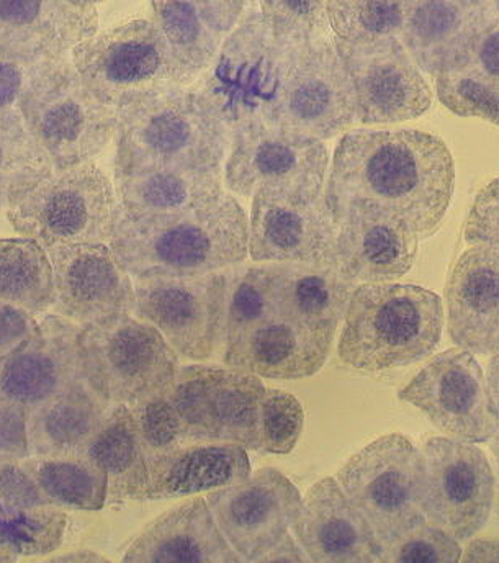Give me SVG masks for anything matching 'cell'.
I'll list each match as a JSON object with an SVG mask.
<instances>
[{"label": "cell", "instance_id": "cb8c5ba5", "mask_svg": "<svg viewBox=\"0 0 499 563\" xmlns=\"http://www.w3.org/2000/svg\"><path fill=\"white\" fill-rule=\"evenodd\" d=\"M99 32L96 7L68 0H0V58L9 62H56L68 58L84 40Z\"/></svg>", "mask_w": 499, "mask_h": 563}, {"label": "cell", "instance_id": "d4e9b609", "mask_svg": "<svg viewBox=\"0 0 499 563\" xmlns=\"http://www.w3.org/2000/svg\"><path fill=\"white\" fill-rule=\"evenodd\" d=\"M336 330L274 314L224 343V364L257 377L297 380L323 368Z\"/></svg>", "mask_w": 499, "mask_h": 563}, {"label": "cell", "instance_id": "9a60e30c", "mask_svg": "<svg viewBox=\"0 0 499 563\" xmlns=\"http://www.w3.org/2000/svg\"><path fill=\"white\" fill-rule=\"evenodd\" d=\"M398 397L457 441L481 444L499 429L484 368L474 352L462 347L435 355Z\"/></svg>", "mask_w": 499, "mask_h": 563}, {"label": "cell", "instance_id": "c3c4849f", "mask_svg": "<svg viewBox=\"0 0 499 563\" xmlns=\"http://www.w3.org/2000/svg\"><path fill=\"white\" fill-rule=\"evenodd\" d=\"M45 63L25 65L0 58V113L20 112V102L30 80Z\"/></svg>", "mask_w": 499, "mask_h": 563}, {"label": "cell", "instance_id": "836d02e7", "mask_svg": "<svg viewBox=\"0 0 499 563\" xmlns=\"http://www.w3.org/2000/svg\"><path fill=\"white\" fill-rule=\"evenodd\" d=\"M0 301L43 314L55 305V279L46 247L33 238L0 240Z\"/></svg>", "mask_w": 499, "mask_h": 563}, {"label": "cell", "instance_id": "83f0119b", "mask_svg": "<svg viewBox=\"0 0 499 563\" xmlns=\"http://www.w3.org/2000/svg\"><path fill=\"white\" fill-rule=\"evenodd\" d=\"M123 562L240 563L214 521L206 498H193L176 506L151 522L126 549Z\"/></svg>", "mask_w": 499, "mask_h": 563}, {"label": "cell", "instance_id": "d6986e66", "mask_svg": "<svg viewBox=\"0 0 499 563\" xmlns=\"http://www.w3.org/2000/svg\"><path fill=\"white\" fill-rule=\"evenodd\" d=\"M337 224L326 197L301 199L287 194H254L250 250L254 263L336 261Z\"/></svg>", "mask_w": 499, "mask_h": 563}, {"label": "cell", "instance_id": "52a82bcc", "mask_svg": "<svg viewBox=\"0 0 499 563\" xmlns=\"http://www.w3.org/2000/svg\"><path fill=\"white\" fill-rule=\"evenodd\" d=\"M119 197L92 161L53 169L7 209L13 230L46 250L66 244L107 243L112 238Z\"/></svg>", "mask_w": 499, "mask_h": 563}, {"label": "cell", "instance_id": "91938a15", "mask_svg": "<svg viewBox=\"0 0 499 563\" xmlns=\"http://www.w3.org/2000/svg\"><path fill=\"white\" fill-rule=\"evenodd\" d=\"M19 561V558H15L13 554H9V552L3 551L2 548H0V562H16Z\"/></svg>", "mask_w": 499, "mask_h": 563}, {"label": "cell", "instance_id": "ac0fdd59", "mask_svg": "<svg viewBox=\"0 0 499 563\" xmlns=\"http://www.w3.org/2000/svg\"><path fill=\"white\" fill-rule=\"evenodd\" d=\"M206 499L218 528L244 562H259L286 538L303 501L276 468H260L241 484L209 492Z\"/></svg>", "mask_w": 499, "mask_h": 563}, {"label": "cell", "instance_id": "7a4b0ae2", "mask_svg": "<svg viewBox=\"0 0 499 563\" xmlns=\"http://www.w3.org/2000/svg\"><path fill=\"white\" fill-rule=\"evenodd\" d=\"M250 218L223 192L179 213L130 217L120 206L110 247L135 277L193 276L237 266L250 256Z\"/></svg>", "mask_w": 499, "mask_h": 563}, {"label": "cell", "instance_id": "5bb4252c", "mask_svg": "<svg viewBox=\"0 0 499 563\" xmlns=\"http://www.w3.org/2000/svg\"><path fill=\"white\" fill-rule=\"evenodd\" d=\"M135 311L153 324L177 354L206 361L223 341L226 274L135 279Z\"/></svg>", "mask_w": 499, "mask_h": 563}, {"label": "cell", "instance_id": "b9f144b4", "mask_svg": "<svg viewBox=\"0 0 499 563\" xmlns=\"http://www.w3.org/2000/svg\"><path fill=\"white\" fill-rule=\"evenodd\" d=\"M304 411L293 395L266 388L259 405V454L287 455L303 431Z\"/></svg>", "mask_w": 499, "mask_h": 563}, {"label": "cell", "instance_id": "f5cc1de1", "mask_svg": "<svg viewBox=\"0 0 499 563\" xmlns=\"http://www.w3.org/2000/svg\"><path fill=\"white\" fill-rule=\"evenodd\" d=\"M259 562H310L307 552L300 548L297 539L287 534L286 538L280 539L273 549L266 552Z\"/></svg>", "mask_w": 499, "mask_h": 563}, {"label": "cell", "instance_id": "4316f807", "mask_svg": "<svg viewBox=\"0 0 499 563\" xmlns=\"http://www.w3.org/2000/svg\"><path fill=\"white\" fill-rule=\"evenodd\" d=\"M447 328L455 346L491 355L499 350V247L474 244L445 285Z\"/></svg>", "mask_w": 499, "mask_h": 563}, {"label": "cell", "instance_id": "db71d44e", "mask_svg": "<svg viewBox=\"0 0 499 563\" xmlns=\"http://www.w3.org/2000/svg\"><path fill=\"white\" fill-rule=\"evenodd\" d=\"M462 561L499 562V541H472Z\"/></svg>", "mask_w": 499, "mask_h": 563}, {"label": "cell", "instance_id": "9c48e42d", "mask_svg": "<svg viewBox=\"0 0 499 563\" xmlns=\"http://www.w3.org/2000/svg\"><path fill=\"white\" fill-rule=\"evenodd\" d=\"M84 380L112 405L138 404L170 387L179 357L147 321L119 314L80 328Z\"/></svg>", "mask_w": 499, "mask_h": 563}, {"label": "cell", "instance_id": "2e32d148", "mask_svg": "<svg viewBox=\"0 0 499 563\" xmlns=\"http://www.w3.org/2000/svg\"><path fill=\"white\" fill-rule=\"evenodd\" d=\"M426 464L424 515L431 525L467 542L487 525L495 501V474L487 455L470 442L432 438Z\"/></svg>", "mask_w": 499, "mask_h": 563}, {"label": "cell", "instance_id": "f907efd6", "mask_svg": "<svg viewBox=\"0 0 499 563\" xmlns=\"http://www.w3.org/2000/svg\"><path fill=\"white\" fill-rule=\"evenodd\" d=\"M462 69L499 89V16L481 33L467 66Z\"/></svg>", "mask_w": 499, "mask_h": 563}, {"label": "cell", "instance_id": "484cf974", "mask_svg": "<svg viewBox=\"0 0 499 563\" xmlns=\"http://www.w3.org/2000/svg\"><path fill=\"white\" fill-rule=\"evenodd\" d=\"M295 539L317 563H374L380 541L336 478H324L304 495L291 525Z\"/></svg>", "mask_w": 499, "mask_h": 563}, {"label": "cell", "instance_id": "603a6c76", "mask_svg": "<svg viewBox=\"0 0 499 563\" xmlns=\"http://www.w3.org/2000/svg\"><path fill=\"white\" fill-rule=\"evenodd\" d=\"M497 16L491 0H411L400 40L421 70L437 76L465 68Z\"/></svg>", "mask_w": 499, "mask_h": 563}, {"label": "cell", "instance_id": "4dcf8cb0", "mask_svg": "<svg viewBox=\"0 0 499 563\" xmlns=\"http://www.w3.org/2000/svg\"><path fill=\"white\" fill-rule=\"evenodd\" d=\"M112 404L86 380L29 410L30 455L80 457Z\"/></svg>", "mask_w": 499, "mask_h": 563}, {"label": "cell", "instance_id": "277c9868", "mask_svg": "<svg viewBox=\"0 0 499 563\" xmlns=\"http://www.w3.org/2000/svg\"><path fill=\"white\" fill-rule=\"evenodd\" d=\"M117 110L115 173L209 169L231 144L230 129L196 90L179 87Z\"/></svg>", "mask_w": 499, "mask_h": 563}, {"label": "cell", "instance_id": "11a10c76", "mask_svg": "<svg viewBox=\"0 0 499 563\" xmlns=\"http://www.w3.org/2000/svg\"><path fill=\"white\" fill-rule=\"evenodd\" d=\"M48 562L90 563L109 562V559L97 554L96 551H90V549H77V551H69L66 552V554H59L55 555V558H49Z\"/></svg>", "mask_w": 499, "mask_h": 563}, {"label": "cell", "instance_id": "5b68a950", "mask_svg": "<svg viewBox=\"0 0 499 563\" xmlns=\"http://www.w3.org/2000/svg\"><path fill=\"white\" fill-rule=\"evenodd\" d=\"M293 45L280 43L256 5L221 43L212 65L192 84L230 132L267 122Z\"/></svg>", "mask_w": 499, "mask_h": 563}, {"label": "cell", "instance_id": "f1b7e54d", "mask_svg": "<svg viewBox=\"0 0 499 563\" xmlns=\"http://www.w3.org/2000/svg\"><path fill=\"white\" fill-rule=\"evenodd\" d=\"M276 313L313 327L337 330L346 317L356 282L344 276L336 261L274 263L264 266Z\"/></svg>", "mask_w": 499, "mask_h": 563}, {"label": "cell", "instance_id": "6f0895ef", "mask_svg": "<svg viewBox=\"0 0 499 563\" xmlns=\"http://www.w3.org/2000/svg\"><path fill=\"white\" fill-rule=\"evenodd\" d=\"M491 452H494L495 459H497L498 464V478H499V429L497 434L494 435V444H491ZM499 487V485H498ZM498 512H499V495H498Z\"/></svg>", "mask_w": 499, "mask_h": 563}, {"label": "cell", "instance_id": "816d5d0a", "mask_svg": "<svg viewBox=\"0 0 499 563\" xmlns=\"http://www.w3.org/2000/svg\"><path fill=\"white\" fill-rule=\"evenodd\" d=\"M207 23L221 35L236 29L247 9V0H190Z\"/></svg>", "mask_w": 499, "mask_h": 563}, {"label": "cell", "instance_id": "ab89813d", "mask_svg": "<svg viewBox=\"0 0 499 563\" xmlns=\"http://www.w3.org/2000/svg\"><path fill=\"white\" fill-rule=\"evenodd\" d=\"M226 300H224L223 340H233L247 328L274 317L273 298L267 287L264 266L228 267Z\"/></svg>", "mask_w": 499, "mask_h": 563}, {"label": "cell", "instance_id": "ee69618b", "mask_svg": "<svg viewBox=\"0 0 499 563\" xmlns=\"http://www.w3.org/2000/svg\"><path fill=\"white\" fill-rule=\"evenodd\" d=\"M439 100L461 117H478L499 126V89L468 70L435 76Z\"/></svg>", "mask_w": 499, "mask_h": 563}, {"label": "cell", "instance_id": "f35d334b", "mask_svg": "<svg viewBox=\"0 0 499 563\" xmlns=\"http://www.w3.org/2000/svg\"><path fill=\"white\" fill-rule=\"evenodd\" d=\"M411 0H324L334 38L347 43L400 38Z\"/></svg>", "mask_w": 499, "mask_h": 563}, {"label": "cell", "instance_id": "7dc6e473", "mask_svg": "<svg viewBox=\"0 0 499 563\" xmlns=\"http://www.w3.org/2000/svg\"><path fill=\"white\" fill-rule=\"evenodd\" d=\"M29 455V410L0 401V462H20Z\"/></svg>", "mask_w": 499, "mask_h": 563}, {"label": "cell", "instance_id": "6da1fadb", "mask_svg": "<svg viewBox=\"0 0 499 563\" xmlns=\"http://www.w3.org/2000/svg\"><path fill=\"white\" fill-rule=\"evenodd\" d=\"M454 186V157L439 136L420 130H356L337 143L324 197L333 217L351 203H370L397 214L426 240L441 227Z\"/></svg>", "mask_w": 499, "mask_h": 563}, {"label": "cell", "instance_id": "7bdbcfd3", "mask_svg": "<svg viewBox=\"0 0 499 563\" xmlns=\"http://www.w3.org/2000/svg\"><path fill=\"white\" fill-rule=\"evenodd\" d=\"M462 561L461 542L444 529L423 521L397 539L380 544L378 562L455 563Z\"/></svg>", "mask_w": 499, "mask_h": 563}, {"label": "cell", "instance_id": "680465c9", "mask_svg": "<svg viewBox=\"0 0 499 563\" xmlns=\"http://www.w3.org/2000/svg\"><path fill=\"white\" fill-rule=\"evenodd\" d=\"M69 3L76 7H82V9H87V7H96L97 3L106 2V0H68Z\"/></svg>", "mask_w": 499, "mask_h": 563}, {"label": "cell", "instance_id": "681fc988", "mask_svg": "<svg viewBox=\"0 0 499 563\" xmlns=\"http://www.w3.org/2000/svg\"><path fill=\"white\" fill-rule=\"evenodd\" d=\"M40 330L35 314L0 301V358L15 351Z\"/></svg>", "mask_w": 499, "mask_h": 563}, {"label": "cell", "instance_id": "8fae6325", "mask_svg": "<svg viewBox=\"0 0 499 563\" xmlns=\"http://www.w3.org/2000/svg\"><path fill=\"white\" fill-rule=\"evenodd\" d=\"M356 120V93L333 36L293 45L267 125L323 141Z\"/></svg>", "mask_w": 499, "mask_h": 563}, {"label": "cell", "instance_id": "44dd1931", "mask_svg": "<svg viewBox=\"0 0 499 563\" xmlns=\"http://www.w3.org/2000/svg\"><path fill=\"white\" fill-rule=\"evenodd\" d=\"M80 328L46 314L32 338L0 358V401L30 410L82 382Z\"/></svg>", "mask_w": 499, "mask_h": 563}, {"label": "cell", "instance_id": "bcb514c9", "mask_svg": "<svg viewBox=\"0 0 499 563\" xmlns=\"http://www.w3.org/2000/svg\"><path fill=\"white\" fill-rule=\"evenodd\" d=\"M468 244H490L499 247V177L491 180L475 197L465 224Z\"/></svg>", "mask_w": 499, "mask_h": 563}, {"label": "cell", "instance_id": "94428289", "mask_svg": "<svg viewBox=\"0 0 499 563\" xmlns=\"http://www.w3.org/2000/svg\"><path fill=\"white\" fill-rule=\"evenodd\" d=\"M494 2L495 9H497L498 16H499V0H491Z\"/></svg>", "mask_w": 499, "mask_h": 563}, {"label": "cell", "instance_id": "30bf717a", "mask_svg": "<svg viewBox=\"0 0 499 563\" xmlns=\"http://www.w3.org/2000/svg\"><path fill=\"white\" fill-rule=\"evenodd\" d=\"M336 481L380 544L426 521L423 451L404 435L388 434L365 445L337 472Z\"/></svg>", "mask_w": 499, "mask_h": 563}, {"label": "cell", "instance_id": "74e56055", "mask_svg": "<svg viewBox=\"0 0 499 563\" xmlns=\"http://www.w3.org/2000/svg\"><path fill=\"white\" fill-rule=\"evenodd\" d=\"M53 169L48 153L26 129L22 112L0 113V210L9 209Z\"/></svg>", "mask_w": 499, "mask_h": 563}, {"label": "cell", "instance_id": "8992f818", "mask_svg": "<svg viewBox=\"0 0 499 563\" xmlns=\"http://www.w3.org/2000/svg\"><path fill=\"white\" fill-rule=\"evenodd\" d=\"M20 112L55 169L92 161L119 123V110L84 84L69 58L42 66L23 93Z\"/></svg>", "mask_w": 499, "mask_h": 563}, {"label": "cell", "instance_id": "3957f363", "mask_svg": "<svg viewBox=\"0 0 499 563\" xmlns=\"http://www.w3.org/2000/svg\"><path fill=\"white\" fill-rule=\"evenodd\" d=\"M441 297L420 285L362 284L354 288L340 338L341 361L357 371L407 367L441 343Z\"/></svg>", "mask_w": 499, "mask_h": 563}, {"label": "cell", "instance_id": "4fadbf2b", "mask_svg": "<svg viewBox=\"0 0 499 563\" xmlns=\"http://www.w3.org/2000/svg\"><path fill=\"white\" fill-rule=\"evenodd\" d=\"M328 163L323 141L251 123L231 133L224 183L246 199L260 190L318 199L324 194Z\"/></svg>", "mask_w": 499, "mask_h": 563}, {"label": "cell", "instance_id": "d6a6232c", "mask_svg": "<svg viewBox=\"0 0 499 563\" xmlns=\"http://www.w3.org/2000/svg\"><path fill=\"white\" fill-rule=\"evenodd\" d=\"M80 457L106 472L107 505L146 499L149 487L146 454L129 405H112Z\"/></svg>", "mask_w": 499, "mask_h": 563}, {"label": "cell", "instance_id": "e0dca14e", "mask_svg": "<svg viewBox=\"0 0 499 563\" xmlns=\"http://www.w3.org/2000/svg\"><path fill=\"white\" fill-rule=\"evenodd\" d=\"M333 42L353 82L358 122L387 125L428 112L431 87L400 38Z\"/></svg>", "mask_w": 499, "mask_h": 563}, {"label": "cell", "instance_id": "f6af8a7d", "mask_svg": "<svg viewBox=\"0 0 499 563\" xmlns=\"http://www.w3.org/2000/svg\"><path fill=\"white\" fill-rule=\"evenodd\" d=\"M146 459L166 454L186 444L182 422L170 398L169 387L132 405Z\"/></svg>", "mask_w": 499, "mask_h": 563}, {"label": "cell", "instance_id": "e575fe53", "mask_svg": "<svg viewBox=\"0 0 499 563\" xmlns=\"http://www.w3.org/2000/svg\"><path fill=\"white\" fill-rule=\"evenodd\" d=\"M20 464L52 506L99 511L107 505L109 478L87 459L29 455Z\"/></svg>", "mask_w": 499, "mask_h": 563}, {"label": "cell", "instance_id": "d590c367", "mask_svg": "<svg viewBox=\"0 0 499 563\" xmlns=\"http://www.w3.org/2000/svg\"><path fill=\"white\" fill-rule=\"evenodd\" d=\"M68 515L58 506H32L0 495V548L15 558H40L62 548Z\"/></svg>", "mask_w": 499, "mask_h": 563}, {"label": "cell", "instance_id": "8d00e7d4", "mask_svg": "<svg viewBox=\"0 0 499 563\" xmlns=\"http://www.w3.org/2000/svg\"><path fill=\"white\" fill-rule=\"evenodd\" d=\"M154 23L170 52L190 76L199 79L212 65L224 35L213 30L190 0H151Z\"/></svg>", "mask_w": 499, "mask_h": 563}, {"label": "cell", "instance_id": "7402d4cb", "mask_svg": "<svg viewBox=\"0 0 499 563\" xmlns=\"http://www.w3.org/2000/svg\"><path fill=\"white\" fill-rule=\"evenodd\" d=\"M336 263L344 276L362 284L400 279L417 260L420 236L397 214L351 203L334 217Z\"/></svg>", "mask_w": 499, "mask_h": 563}, {"label": "cell", "instance_id": "1f68e13d", "mask_svg": "<svg viewBox=\"0 0 499 563\" xmlns=\"http://www.w3.org/2000/svg\"><path fill=\"white\" fill-rule=\"evenodd\" d=\"M120 206L130 217L179 213L223 194V169H160L115 173Z\"/></svg>", "mask_w": 499, "mask_h": 563}, {"label": "cell", "instance_id": "60d3db41", "mask_svg": "<svg viewBox=\"0 0 499 563\" xmlns=\"http://www.w3.org/2000/svg\"><path fill=\"white\" fill-rule=\"evenodd\" d=\"M257 10L273 35L286 45L331 38L324 0H256Z\"/></svg>", "mask_w": 499, "mask_h": 563}, {"label": "cell", "instance_id": "f546056e", "mask_svg": "<svg viewBox=\"0 0 499 563\" xmlns=\"http://www.w3.org/2000/svg\"><path fill=\"white\" fill-rule=\"evenodd\" d=\"M146 499L182 498L220 490L251 477L247 449L233 442H197L146 459Z\"/></svg>", "mask_w": 499, "mask_h": 563}, {"label": "cell", "instance_id": "ba28073f", "mask_svg": "<svg viewBox=\"0 0 499 563\" xmlns=\"http://www.w3.org/2000/svg\"><path fill=\"white\" fill-rule=\"evenodd\" d=\"M71 56L84 84L115 109L196 82L179 65L154 20H132L96 33L79 43Z\"/></svg>", "mask_w": 499, "mask_h": 563}, {"label": "cell", "instance_id": "ffe728a7", "mask_svg": "<svg viewBox=\"0 0 499 563\" xmlns=\"http://www.w3.org/2000/svg\"><path fill=\"white\" fill-rule=\"evenodd\" d=\"M59 317L90 324L135 308V285L106 243L66 244L48 250Z\"/></svg>", "mask_w": 499, "mask_h": 563}, {"label": "cell", "instance_id": "7c38bea8", "mask_svg": "<svg viewBox=\"0 0 499 563\" xmlns=\"http://www.w3.org/2000/svg\"><path fill=\"white\" fill-rule=\"evenodd\" d=\"M266 387L236 367H179L169 387L187 442H233L259 448V405Z\"/></svg>", "mask_w": 499, "mask_h": 563}, {"label": "cell", "instance_id": "9f6ffc18", "mask_svg": "<svg viewBox=\"0 0 499 563\" xmlns=\"http://www.w3.org/2000/svg\"><path fill=\"white\" fill-rule=\"evenodd\" d=\"M485 377H487V385L488 390H490L491 400H494L495 407H497L499 413V350L491 354Z\"/></svg>", "mask_w": 499, "mask_h": 563}]
</instances>
